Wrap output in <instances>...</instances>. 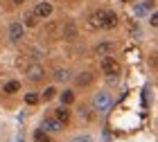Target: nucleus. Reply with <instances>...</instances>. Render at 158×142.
I'll return each instance as SVG.
<instances>
[{
	"mask_svg": "<svg viewBox=\"0 0 158 142\" xmlns=\"http://www.w3.org/2000/svg\"><path fill=\"white\" fill-rule=\"evenodd\" d=\"M93 106H95L97 113H109L111 106H113V99L109 93H97L95 97H93Z\"/></svg>",
	"mask_w": 158,
	"mask_h": 142,
	"instance_id": "1",
	"label": "nucleus"
},
{
	"mask_svg": "<svg viewBox=\"0 0 158 142\" xmlns=\"http://www.w3.org/2000/svg\"><path fill=\"white\" fill-rule=\"evenodd\" d=\"M102 70H104V75H109L113 79V77H118L120 66H118V61L113 59V56H104V59H102Z\"/></svg>",
	"mask_w": 158,
	"mask_h": 142,
	"instance_id": "2",
	"label": "nucleus"
},
{
	"mask_svg": "<svg viewBox=\"0 0 158 142\" xmlns=\"http://www.w3.org/2000/svg\"><path fill=\"white\" fill-rule=\"evenodd\" d=\"M25 75H27V79H30V81H41L45 72H43V66H39V63H32V66H27Z\"/></svg>",
	"mask_w": 158,
	"mask_h": 142,
	"instance_id": "3",
	"label": "nucleus"
},
{
	"mask_svg": "<svg viewBox=\"0 0 158 142\" xmlns=\"http://www.w3.org/2000/svg\"><path fill=\"white\" fill-rule=\"evenodd\" d=\"M23 34H25V27L20 23H11L9 25V41L11 43H18V41L23 39Z\"/></svg>",
	"mask_w": 158,
	"mask_h": 142,
	"instance_id": "4",
	"label": "nucleus"
},
{
	"mask_svg": "<svg viewBox=\"0 0 158 142\" xmlns=\"http://www.w3.org/2000/svg\"><path fill=\"white\" fill-rule=\"evenodd\" d=\"M50 14H52V5L50 2H39L36 9H34V16L36 18H48Z\"/></svg>",
	"mask_w": 158,
	"mask_h": 142,
	"instance_id": "5",
	"label": "nucleus"
},
{
	"mask_svg": "<svg viewBox=\"0 0 158 142\" xmlns=\"http://www.w3.org/2000/svg\"><path fill=\"white\" fill-rule=\"evenodd\" d=\"M115 25H118V16H115V11H104L102 27H106V30H113Z\"/></svg>",
	"mask_w": 158,
	"mask_h": 142,
	"instance_id": "6",
	"label": "nucleus"
},
{
	"mask_svg": "<svg viewBox=\"0 0 158 142\" xmlns=\"http://www.w3.org/2000/svg\"><path fill=\"white\" fill-rule=\"evenodd\" d=\"M43 131H61V122L59 120H43V126H41Z\"/></svg>",
	"mask_w": 158,
	"mask_h": 142,
	"instance_id": "7",
	"label": "nucleus"
},
{
	"mask_svg": "<svg viewBox=\"0 0 158 142\" xmlns=\"http://www.w3.org/2000/svg\"><path fill=\"white\" fill-rule=\"evenodd\" d=\"M54 120H59L61 124H66L68 120H70V113H68V108H66V106H59V108L54 111Z\"/></svg>",
	"mask_w": 158,
	"mask_h": 142,
	"instance_id": "8",
	"label": "nucleus"
},
{
	"mask_svg": "<svg viewBox=\"0 0 158 142\" xmlns=\"http://www.w3.org/2000/svg\"><path fill=\"white\" fill-rule=\"evenodd\" d=\"M102 20H104V9H99V11H95V14H93V16H90V25L93 27H102Z\"/></svg>",
	"mask_w": 158,
	"mask_h": 142,
	"instance_id": "9",
	"label": "nucleus"
},
{
	"mask_svg": "<svg viewBox=\"0 0 158 142\" xmlns=\"http://www.w3.org/2000/svg\"><path fill=\"white\" fill-rule=\"evenodd\" d=\"M34 142H52V140H50V136H48V131H43V129H39V131H34Z\"/></svg>",
	"mask_w": 158,
	"mask_h": 142,
	"instance_id": "10",
	"label": "nucleus"
},
{
	"mask_svg": "<svg viewBox=\"0 0 158 142\" xmlns=\"http://www.w3.org/2000/svg\"><path fill=\"white\" fill-rule=\"evenodd\" d=\"M90 81H93V75L90 72H84V75L77 77V86H88Z\"/></svg>",
	"mask_w": 158,
	"mask_h": 142,
	"instance_id": "11",
	"label": "nucleus"
},
{
	"mask_svg": "<svg viewBox=\"0 0 158 142\" xmlns=\"http://www.w3.org/2000/svg\"><path fill=\"white\" fill-rule=\"evenodd\" d=\"M111 50H113V43H99V45L95 47V52H97V54H109Z\"/></svg>",
	"mask_w": 158,
	"mask_h": 142,
	"instance_id": "12",
	"label": "nucleus"
},
{
	"mask_svg": "<svg viewBox=\"0 0 158 142\" xmlns=\"http://www.w3.org/2000/svg\"><path fill=\"white\" fill-rule=\"evenodd\" d=\"M18 88H20V83H18V81H7L2 90H5V93H16Z\"/></svg>",
	"mask_w": 158,
	"mask_h": 142,
	"instance_id": "13",
	"label": "nucleus"
},
{
	"mask_svg": "<svg viewBox=\"0 0 158 142\" xmlns=\"http://www.w3.org/2000/svg\"><path fill=\"white\" fill-rule=\"evenodd\" d=\"M36 23H39V20H36V16H34V11H27L25 14V25L27 27H34Z\"/></svg>",
	"mask_w": 158,
	"mask_h": 142,
	"instance_id": "14",
	"label": "nucleus"
},
{
	"mask_svg": "<svg viewBox=\"0 0 158 142\" xmlns=\"http://www.w3.org/2000/svg\"><path fill=\"white\" fill-rule=\"evenodd\" d=\"M61 102L63 104H73L75 102V95L70 93V90H63V93H61Z\"/></svg>",
	"mask_w": 158,
	"mask_h": 142,
	"instance_id": "15",
	"label": "nucleus"
},
{
	"mask_svg": "<svg viewBox=\"0 0 158 142\" xmlns=\"http://www.w3.org/2000/svg\"><path fill=\"white\" fill-rule=\"evenodd\" d=\"M25 102L30 104V106L39 104V95H36V93H27V95H25Z\"/></svg>",
	"mask_w": 158,
	"mask_h": 142,
	"instance_id": "16",
	"label": "nucleus"
},
{
	"mask_svg": "<svg viewBox=\"0 0 158 142\" xmlns=\"http://www.w3.org/2000/svg\"><path fill=\"white\" fill-rule=\"evenodd\" d=\"M54 79L56 81H66L68 79V72H66V70H54Z\"/></svg>",
	"mask_w": 158,
	"mask_h": 142,
	"instance_id": "17",
	"label": "nucleus"
},
{
	"mask_svg": "<svg viewBox=\"0 0 158 142\" xmlns=\"http://www.w3.org/2000/svg\"><path fill=\"white\" fill-rule=\"evenodd\" d=\"M54 95H56V90H54V88H48L45 93H43V102H48V99H52Z\"/></svg>",
	"mask_w": 158,
	"mask_h": 142,
	"instance_id": "18",
	"label": "nucleus"
},
{
	"mask_svg": "<svg viewBox=\"0 0 158 142\" xmlns=\"http://www.w3.org/2000/svg\"><path fill=\"white\" fill-rule=\"evenodd\" d=\"M73 36H75V27L68 23V25H66V39H73Z\"/></svg>",
	"mask_w": 158,
	"mask_h": 142,
	"instance_id": "19",
	"label": "nucleus"
},
{
	"mask_svg": "<svg viewBox=\"0 0 158 142\" xmlns=\"http://www.w3.org/2000/svg\"><path fill=\"white\" fill-rule=\"evenodd\" d=\"M145 11H147V9H145V5H138V7L133 9V14H135V16H142Z\"/></svg>",
	"mask_w": 158,
	"mask_h": 142,
	"instance_id": "20",
	"label": "nucleus"
},
{
	"mask_svg": "<svg viewBox=\"0 0 158 142\" xmlns=\"http://www.w3.org/2000/svg\"><path fill=\"white\" fill-rule=\"evenodd\" d=\"M149 23H152V27H156V25H158V14H156V11L152 14V20H149Z\"/></svg>",
	"mask_w": 158,
	"mask_h": 142,
	"instance_id": "21",
	"label": "nucleus"
},
{
	"mask_svg": "<svg viewBox=\"0 0 158 142\" xmlns=\"http://www.w3.org/2000/svg\"><path fill=\"white\" fill-rule=\"evenodd\" d=\"M154 5H156V0H145V9H154Z\"/></svg>",
	"mask_w": 158,
	"mask_h": 142,
	"instance_id": "22",
	"label": "nucleus"
},
{
	"mask_svg": "<svg viewBox=\"0 0 158 142\" xmlns=\"http://www.w3.org/2000/svg\"><path fill=\"white\" fill-rule=\"evenodd\" d=\"M73 142H90V138H86V136H81V138H75Z\"/></svg>",
	"mask_w": 158,
	"mask_h": 142,
	"instance_id": "23",
	"label": "nucleus"
},
{
	"mask_svg": "<svg viewBox=\"0 0 158 142\" xmlns=\"http://www.w3.org/2000/svg\"><path fill=\"white\" fill-rule=\"evenodd\" d=\"M11 2H14V5H23L25 0H11Z\"/></svg>",
	"mask_w": 158,
	"mask_h": 142,
	"instance_id": "24",
	"label": "nucleus"
}]
</instances>
